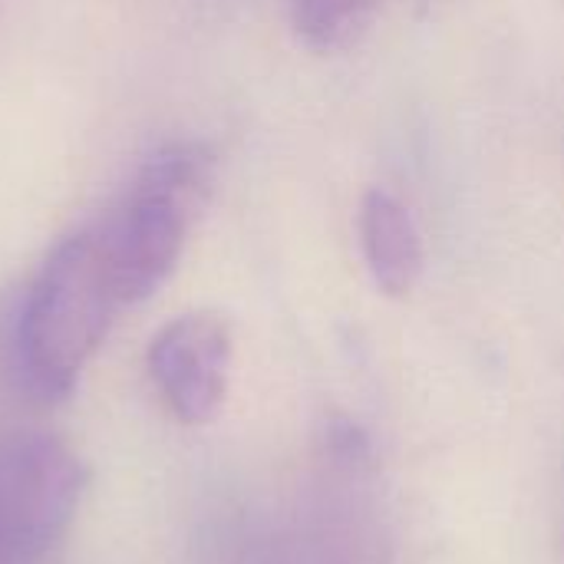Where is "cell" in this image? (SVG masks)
I'll use <instances>...</instances> for the list:
<instances>
[{
  "label": "cell",
  "instance_id": "obj_1",
  "mask_svg": "<svg viewBox=\"0 0 564 564\" xmlns=\"http://www.w3.org/2000/svg\"><path fill=\"white\" fill-rule=\"evenodd\" d=\"M119 307L96 228L63 238L13 314L10 354L20 383L36 400H66Z\"/></svg>",
  "mask_w": 564,
  "mask_h": 564
},
{
  "label": "cell",
  "instance_id": "obj_2",
  "mask_svg": "<svg viewBox=\"0 0 564 564\" xmlns=\"http://www.w3.org/2000/svg\"><path fill=\"white\" fill-rule=\"evenodd\" d=\"M215 152L205 142H169L145 159L126 198L96 225L119 304L152 297L175 271L185 238L215 188Z\"/></svg>",
  "mask_w": 564,
  "mask_h": 564
},
{
  "label": "cell",
  "instance_id": "obj_3",
  "mask_svg": "<svg viewBox=\"0 0 564 564\" xmlns=\"http://www.w3.org/2000/svg\"><path fill=\"white\" fill-rule=\"evenodd\" d=\"M86 466L43 433L0 440V564L40 562L69 529Z\"/></svg>",
  "mask_w": 564,
  "mask_h": 564
},
{
  "label": "cell",
  "instance_id": "obj_4",
  "mask_svg": "<svg viewBox=\"0 0 564 564\" xmlns=\"http://www.w3.org/2000/svg\"><path fill=\"white\" fill-rule=\"evenodd\" d=\"M149 373L178 423H212L228 397V321L215 311H192L169 321L149 344Z\"/></svg>",
  "mask_w": 564,
  "mask_h": 564
},
{
  "label": "cell",
  "instance_id": "obj_5",
  "mask_svg": "<svg viewBox=\"0 0 564 564\" xmlns=\"http://www.w3.org/2000/svg\"><path fill=\"white\" fill-rule=\"evenodd\" d=\"M357 231L373 284L387 297H410L426 264L423 238L410 208L397 195L370 188L360 202Z\"/></svg>",
  "mask_w": 564,
  "mask_h": 564
},
{
  "label": "cell",
  "instance_id": "obj_6",
  "mask_svg": "<svg viewBox=\"0 0 564 564\" xmlns=\"http://www.w3.org/2000/svg\"><path fill=\"white\" fill-rule=\"evenodd\" d=\"M380 0H291V23L314 53L350 50L373 23Z\"/></svg>",
  "mask_w": 564,
  "mask_h": 564
}]
</instances>
